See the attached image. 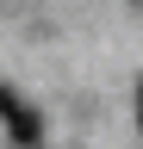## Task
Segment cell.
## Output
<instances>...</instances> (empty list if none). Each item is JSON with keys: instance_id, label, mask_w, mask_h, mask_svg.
Returning a JSON list of instances; mask_svg holds the SVG:
<instances>
[{"instance_id": "2", "label": "cell", "mask_w": 143, "mask_h": 149, "mask_svg": "<svg viewBox=\"0 0 143 149\" xmlns=\"http://www.w3.org/2000/svg\"><path fill=\"white\" fill-rule=\"evenodd\" d=\"M137 118H143V87H137Z\"/></svg>"}, {"instance_id": "1", "label": "cell", "mask_w": 143, "mask_h": 149, "mask_svg": "<svg viewBox=\"0 0 143 149\" xmlns=\"http://www.w3.org/2000/svg\"><path fill=\"white\" fill-rule=\"evenodd\" d=\"M0 112H6V124H13V137H19V143H38V112L19 106L6 87H0Z\"/></svg>"}]
</instances>
